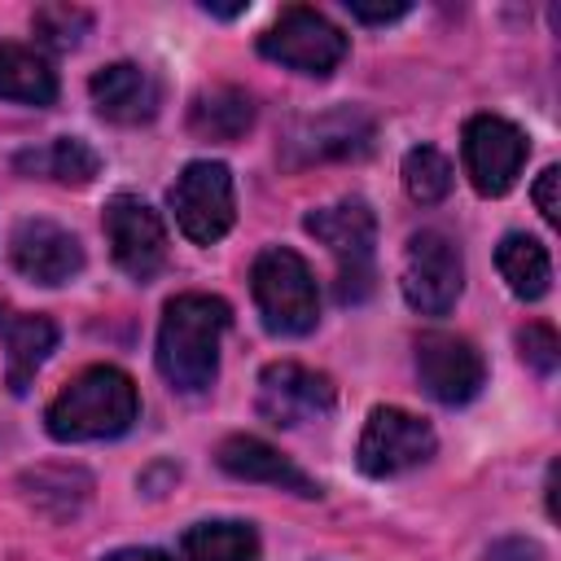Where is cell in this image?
<instances>
[{
	"mask_svg": "<svg viewBox=\"0 0 561 561\" xmlns=\"http://www.w3.org/2000/svg\"><path fill=\"white\" fill-rule=\"evenodd\" d=\"M377 123L359 105H333L307 118H294L285 140H280V162L289 171H302L311 162H342V158H364L373 149Z\"/></svg>",
	"mask_w": 561,
	"mask_h": 561,
	"instance_id": "obj_6",
	"label": "cell"
},
{
	"mask_svg": "<svg viewBox=\"0 0 561 561\" xmlns=\"http://www.w3.org/2000/svg\"><path fill=\"white\" fill-rule=\"evenodd\" d=\"M228 302L215 294H175L158 324V373L180 394L210 390L219 373V342L228 333Z\"/></svg>",
	"mask_w": 561,
	"mask_h": 561,
	"instance_id": "obj_1",
	"label": "cell"
},
{
	"mask_svg": "<svg viewBox=\"0 0 561 561\" xmlns=\"http://www.w3.org/2000/svg\"><path fill=\"white\" fill-rule=\"evenodd\" d=\"M26 495L35 508H44L48 517H75L92 491V478L83 469H35L22 478Z\"/></svg>",
	"mask_w": 561,
	"mask_h": 561,
	"instance_id": "obj_23",
	"label": "cell"
},
{
	"mask_svg": "<svg viewBox=\"0 0 561 561\" xmlns=\"http://www.w3.org/2000/svg\"><path fill=\"white\" fill-rule=\"evenodd\" d=\"M557 184H561V167H543L539 180H535V206L548 224H561V197H557Z\"/></svg>",
	"mask_w": 561,
	"mask_h": 561,
	"instance_id": "obj_27",
	"label": "cell"
},
{
	"mask_svg": "<svg viewBox=\"0 0 561 561\" xmlns=\"http://www.w3.org/2000/svg\"><path fill=\"white\" fill-rule=\"evenodd\" d=\"M188 127L202 140H237L254 127V96L237 83L202 88L188 105Z\"/></svg>",
	"mask_w": 561,
	"mask_h": 561,
	"instance_id": "obj_18",
	"label": "cell"
},
{
	"mask_svg": "<svg viewBox=\"0 0 561 561\" xmlns=\"http://www.w3.org/2000/svg\"><path fill=\"white\" fill-rule=\"evenodd\" d=\"M302 228L337 259V302H364L373 294V245L377 215L364 197H342L302 219Z\"/></svg>",
	"mask_w": 561,
	"mask_h": 561,
	"instance_id": "obj_4",
	"label": "cell"
},
{
	"mask_svg": "<svg viewBox=\"0 0 561 561\" xmlns=\"http://www.w3.org/2000/svg\"><path fill=\"white\" fill-rule=\"evenodd\" d=\"M434 447H438V438L416 412H408V408H373L368 421H364L355 460H359V469L368 478H394V473H408V469L425 465L434 456Z\"/></svg>",
	"mask_w": 561,
	"mask_h": 561,
	"instance_id": "obj_11",
	"label": "cell"
},
{
	"mask_svg": "<svg viewBox=\"0 0 561 561\" xmlns=\"http://www.w3.org/2000/svg\"><path fill=\"white\" fill-rule=\"evenodd\" d=\"M259 53L285 70L311 75V79H329L342 57H346V35L316 9H285L263 35H259Z\"/></svg>",
	"mask_w": 561,
	"mask_h": 561,
	"instance_id": "obj_5",
	"label": "cell"
},
{
	"mask_svg": "<svg viewBox=\"0 0 561 561\" xmlns=\"http://www.w3.org/2000/svg\"><path fill=\"white\" fill-rule=\"evenodd\" d=\"M140 412L136 381L114 364H92L70 377L44 412V425L57 443H96L131 430Z\"/></svg>",
	"mask_w": 561,
	"mask_h": 561,
	"instance_id": "obj_2",
	"label": "cell"
},
{
	"mask_svg": "<svg viewBox=\"0 0 561 561\" xmlns=\"http://www.w3.org/2000/svg\"><path fill=\"white\" fill-rule=\"evenodd\" d=\"M184 561H259L250 522H197L184 530Z\"/></svg>",
	"mask_w": 561,
	"mask_h": 561,
	"instance_id": "obj_22",
	"label": "cell"
},
{
	"mask_svg": "<svg viewBox=\"0 0 561 561\" xmlns=\"http://www.w3.org/2000/svg\"><path fill=\"white\" fill-rule=\"evenodd\" d=\"M495 263H500V276L508 280V289L522 302H539L552 285V259L530 232H508L495 250Z\"/></svg>",
	"mask_w": 561,
	"mask_h": 561,
	"instance_id": "obj_20",
	"label": "cell"
},
{
	"mask_svg": "<svg viewBox=\"0 0 561 561\" xmlns=\"http://www.w3.org/2000/svg\"><path fill=\"white\" fill-rule=\"evenodd\" d=\"M346 13H351L355 22H373V26H381V22L403 18V13H408V4H403V0H394V4H364V0H346Z\"/></svg>",
	"mask_w": 561,
	"mask_h": 561,
	"instance_id": "obj_28",
	"label": "cell"
},
{
	"mask_svg": "<svg viewBox=\"0 0 561 561\" xmlns=\"http://www.w3.org/2000/svg\"><path fill=\"white\" fill-rule=\"evenodd\" d=\"M337 399V386L329 373L276 359L259 373V416L272 425H302L316 416H329Z\"/></svg>",
	"mask_w": 561,
	"mask_h": 561,
	"instance_id": "obj_12",
	"label": "cell"
},
{
	"mask_svg": "<svg viewBox=\"0 0 561 561\" xmlns=\"http://www.w3.org/2000/svg\"><path fill=\"white\" fill-rule=\"evenodd\" d=\"M416 377L434 403L465 408L486 386V359L469 337L447 333V329H430L416 337Z\"/></svg>",
	"mask_w": 561,
	"mask_h": 561,
	"instance_id": "obj_10",
	"label": "cell"
},
{
	"mask_svg": "<svg viewBox=\"0 0 561 561\" xmlns=\"http://www.w3.org/2000/svg\"><path fill=\"white\" fill-rule=\"evenodd\" d=\"M53 96H57L53 66L26 44H0V101L53 105Z\"/></svg>",
	"mask_w": 561,
	"mask_h": 561,
	"instance_id": "obj_21",
	"label": "cell"
},
{
	"mask_svg": "<svg viewBox=\"0 0 561 561\" xmlns=\"http://www.w3.org/2000/svg\"><path fill=\"white\" fill-rule=\"evenodd\" d=\"M105 241L114 263L131 276V280H149L162 272L167 263V232L162 219L131 193H114L105 202Z\"/></svg>",
	"mask_w": 561,
	"mask_h": 561,
	"instance_id": "obj_13",
	"label": "cell"
},
{
	"mask_svg": "<svg viewBox=\"0 0 561 561\" xmlns=\"http://www.w3.org/2000/svg\"><path fill=\"white\" fill-rule=\"evenodd\" d=\"M517 351H522V359H526L535 373H543V377H552L557 364H561V337H557L552 324H539V320L517 333Z\"/></svg>",
	"mask_w": 561,
	"mask_h": 561,
	"instance_id": "obj_26",
	"label": "cell"
},
{
	"mask_svg": "<svg viewBox=\"0 0 561 561\" xmlns=\"http://www.w3.org/2000/svg\"><path fill=\"white\" fill-rule=\"evenodd\" d=\"M486 561H539V548L530 539H504L486 552Z\"/></svg>",
	"mask_w": 561,
	"mask_h": 561,
	"instance_id": "obj_29",
	"label": "cell"
},
{
	"mask_svg": "<svg viewBox=\"0 0 561 561\" xmlns=\"http://www.w3.org/2000/svg\"><path fill=\"white\" fill-rule=\"evenodd\" d=\"M460 153H465V175L469 184L482 193V197H504L522 167H526V131L500 114H473L465 123V136H460Z\"/></svg>",
	"mask_w": 561,
	"mask_h": 561,
	"instance_id": "obj_9",
	"label": "cell"
},
{
	"mask_svg": "<svg viewBox=\"0 0 561 561\" xmlns=\"http://www.w3.org/2000/svg\"><path fill=\"white\" fill-rule=\"evenodd\" d=\"M101 561H171V552H162V548H118Z\"/></svg>",
	"mask_w": 561,
	"mask_h": 561,
	"instance_id": "obj_30",
	"label": "cell"
},
{
	"mask_svg": "<svg viewBox=\"0 0 561 561\" xmlns=\"http://www.w3.org/2000/svg\"><path fill=\"white\" fill-rule=\"evenodd\" d=\"M88 92H92L96 114L110 118V123H123V127L149 123L158 114V101H162L158 79L136 61H114V66L96 70L88 79Z\"/></svg>",
	"mask_w": 561,
	"mask_h": 561,
	"instance_id": "obj_17",
	"label": "cell"
},
{
	"mask_svg": "<svg viewBox=\"0 0 561 561\" xmlns=\"http://www.w3.org/2000/svg\"><path fill=\"white\" fill-rule=\"evenodd\" d=\"M0 346H4V381L13 394H26L44 359L57 351V324L39 311H18L0 302Z\"/></svg>",
	"mask_w": 561,
	"mask_h": 561,
	"instance_id": "obj_16",
	"label": "cell"
},
{
	"mask_svg": "<svg viewBox=\"0 0 561 561\" xmlns=\"http://www.w3.org/2000/svg\"><path fill=\"white\" fill-rule=\"evenodd\" d=\"M202 9L215 13V18H237V13H245V4H210V0H206Z\"/></svg>",
	"mask_w": 561,
	"mask_h": 561,
	"instance_id": "obj_31",
	"label": "cell"
},
{
	"mask_svg": "<svg viewBox=\"0 0 561 561\" xmlns=\"http://www.w3.org/2000/svg\"><path fill=\"white\" fill-rule=\"evenodd\" d=\"M403 298L412 311L421 316H447L451 302L460 298V285H465V259H460V245L438 232V228H421L408 237V250H403Z\"/></svg>",
	"mask_w": 561,
	"mask_h": 561,
	"instance_id": "obj_8",
	"label": "cell"
},
{
	"mask_svg": "<svg viewBox=\"0 0 561 561\" xmlns=\"http://www.w3.org/2000/svg\"><path fill=\"white\" fill-rule=\"evenodd\" d=\"M167 202H171V210H175L180 232H184L188 241H197V245H210V241H219V237L232 228V219H237L232 171H228L224 162L197 158V162H188V167L175 175Z\"/></svg>",
	"mask_w": 561,
	"mask_h": 561,
	"instance_id": "obj_7",
	"label": "cell"
},
{
	"mask_svg": "<svg viewBox=\"0 0 561 561\" xmlns=\"http://www.w3.org/2000/svg\"><path fill=\"white\" fill-rule=\"evenodd\" d=\"M92 18L83 9H70V4H44L35 9V35L53 48H75L83 35H88Z\"/></svg>",
	"mask_w": 561,
	"mask_h": 561,
	"instance_id": "obj_25",
	"label": "cell"
},
{
	"mask_svg": "<svg viewBox=\"0 0 561 561\" xmlns=\"http://www.w3.org/2000/svg\"><path fill=\"white\" fill-rule=\"evenodd\" d=\"M9 259L35 285H66L83 272V245L70 228L53 219H22L9 237Z\"/></svg>",
	"mask_w": 561,
	"mask_h": 561,
	"instance_id": "obj_14",
	"label": "cell"
},
{
	"mask_svg": "<svg viewBox=\"0 0 561 561\" xmlns=\"http://www.w3.org/2000/svg\"><path fill=\"white\" fill-rule=\"evenodd\" d=\"M219 469L237 482H263V486H280V491H294V495H320V482H311L289 456H280L267 438L259 434H228L215 451Z\"/></svg>",
	"mask_w": 561,
	"mask_h": 561,
	"instance_id": "obj_15",
	"label": "cell"
},
{
	"mask_svg": "<svg viewBox=\"0 0 561 561\" xmlns=\"http://www.w3.org/2000/svg\"><path fill=\"white\" fill-rule=\"evenodd\" d=\"M250 289L254 307L263 316V329L276 337H302L320 320V289L298 250L272 245L254 259L250 267Z\"/></svg>",
	"mask_w": 561,
	"mask_h": 561,
	"instance_id": "obj_3",
	"label": "cell"
},
{
	"mask_svg": "<svg viewBox=\"0 0 561 561\" xmlns=\"http://www.w3.org/2000/svg\"><path fill=\"white\" fill-rule=\"evenodd\" d=\"M403 188L412 202L434 206L451 193V162L434 145H416L403 153Z\"/></svg>",
	"mask_w": 561,
	"mask_h": 561,
	"instance_id": "obj_24",
	"label": "cell"
},
{
	"mask_svg": "<svg viewBox=\"0 0 561 561\" xmlns=\"http://www.w3.org/2000/svg\"><path fill=\"white\" fill-rule=\"evenodd\" d=\"M18 171H22V175H44V180L83 188V184L96 180L101 158H96V149H92L88 140H79V136H57V140H48V145H39V149L18 153Z\"/></svg>",
	"mask_w": 561,
	"mask_h": 561,
	"instance_id": "obj_19",
	"label": "cell"
}]
</instances>
